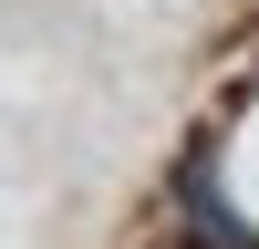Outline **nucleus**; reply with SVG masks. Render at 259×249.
<instances>
[{
  "label": "nucleus",
  "mask_w": 259,
  "mask_h": 249,
  "mask_svg": "<svg viewBox=\"0 0 259 249\" xmlns=\"http://www.w3.org/2000/svg\"><path fill=\"white\" fill-rule=\"evenodd\" d=\"M177 208H187V249H259V228L228 208V187H218V156H187L177 166Z\"/></svg>",
  "instance_id": "1"
}]
</instances>
